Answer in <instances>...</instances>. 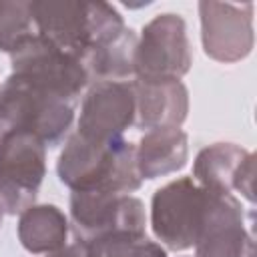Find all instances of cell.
<instances>
[{
  "label": "cell",
  "instance_id": "6da1fadb",
  "mask_svg": "<svg viewBox=\"0 0 257 257\" xmlns=\"http://www.w3.org/2000/svg\"><path fill=\"white\" fill-rule=\"evenodd\" d=\"M30 12L36 34L80 62L126 28L120 12L100 0H30Z\"/></svg>",
  "mask_w": 257,
  "mask_h": 257
},
{
  "label": "cell",
  "instance_id": "7a4b0ae2",
  "mask_svg": "<svg viewBox=\"0 0 257 257\" xmlns=\"http://www.w3.org/2000/svg\"><path fill=\"white\" fill-rule=\"evenodd\" d=\"M56 173L72 193H124L141 187L135 147L124 141L98 143L72 133L58 157Z\"/></svg>",
  "mask_w": 257,
  "mask_h": 257
},
{
  "label": "cell",
  "instance_id": "3957f363",
  "mask_svg": "<svg viewBox=\"0 0 257 257\" xmlns=\"http://www.w3.org/2000/svg\"><path fill=\"white\" fill-rule=\"evenodd\" d=\"M74 120V106L40 86L10 74L0 86V135L22 131L56 147Z\"/></svg>",
  "mask_w": 257,
  "mask_h": 257
},
{
  "label": "cell",
  "instance_id": "277c9868",
  "mask_svg": "<svg viewBox=\"0 0 257 257\" xmlns=\"http://www.w3.org/2000/svg\"><path fill=\"white\" fill-rule=\"evenodd\" d=\"M193 64L185 20L179 14H157L143 26L135 52V76L141 82L181 80Z\"/></svg>",
  "mask_w": 257,
  "mask_h": 257
},
{
  "label": "cell",
  "instance_id": "5b68a950",
  "mask_svg": "<svg viewBox=\"0 0 257 257\" xmlns=\"http://www.w3.org/2000/svg\"><path fill=\"white\" fill-rule=\"evenodd\" d=\"M46 175V145L22 131L0 135V205L8 215L32 207Z\"/></svg>",
  "mask_w": 257,
  "mask_h": 257
},
{
  "label": "cell",
  "instance_id": "8992f818",
  "mask_svg": "<svg viewBox=\"0 0 257 257\" xmlns=\"http://www.w3.org/2000/svg\"><path fill=\"white\" fill-rule=\"evenodd\" d=\"M207 205V191L191 177L157 189L151 199V227L169 251L191 249L197 241Z\"/></svg>",
  "mask_w": 257,
  "mask_h": 257
},
{
  "label": "cell",
  "instance_id": "52a82bcc",
  "mask_svg": "<svg viewBox=\"0 0 257 257\" xmlns=\"http://www.w3.org/2000/svg\"><path fill=\"white\" fill-rule=\"evenodd\" d=\"M145 207L141 199L124 193H72L70 229L78 247L114 235H145Z\"/></svg>",
  "mask_w": 257,
  "mask_h": 257
},
{
  "label": "cell",
  "instance_id": "ba28073f",
  "mask_svg": "<svg viewBox=\"0 0 257 257\" xmlns=\"http://www.w3.org/2000/svg\"><path fill=\"white\" fill-rule=\"evenodd\" d=\"M10 64L12 74L40 86L72 106L90 82L80 60L68 56L38 34L10 54Z\"/></svg>",
  "mask_w": 257,
  "mask_h": 257
},
{
  "label": "cell",
  "instance_id": "9c48e42d",
  "mask_svg": "<svg viewBox=\"0 0 257 257\" xmlns=\"http://www.w3.org/2000/svg\"><path fill=\"white\" fill-rule=\"evenodd\" d=\"M253 2H199L201 42L209 58L225 64L247 58L255 44Z\"/></svg>",
  "mask_w": 257,
  "mask_h": 257
},
{
  "label": "cell",
  "instance_id": "30bf717a",
  "mask_svg": "<svg viewBox=\"0 0 257 257\" xmlns=\"http://www.w3.org/2000/svg\"><path fill=\"white\" fill-rule=\"evenodd\" d=\"M195 257H255V241L245 227L241 201L233 193H209Z\"/></svg>",
  "mask_w": 257,
  "mask_h": 257
},
{
  "label": "cell",
  "instance_id": "8fae6325",
  "mask_svg": "<svg viewBox=\"0 0 257 257\" xmlns=\"http://www.w3.org/2000/svg\"><path fill=\"white\" fill-rule=\"evenodd\" d=\"M135 124V94L131 82H92L84 94L76 133L88 141L110 143Z\"/></svg>",
  "mask_w": 257,
  "mask_h": 257
},
{
  "label": "cell",
  "instance_id": "7c38bea8",
  "mask_svg": "<svg viewBox=\"0 0 257 257\" xmlns=\"http://www.w3.org/2000/svg\"><path fill=\"white\" fill-rule=\"evenodd\" d=\"M193 181L209 193H241L255 203V155L235 143L201 149L193 163Z\"/></svg>",
  "mask_w": 257,
  "mask_h": 257
},
{
  "label": "cell",
  "instance_id": "4fadbf2b",
  "mask_svg": "<svg viewBox=\"0 0 257 257\" xmlns=\"http://www.w3.org/2000/svg\"><path fill=\"white\" fill-rule=\"evenodd\" d=\"M135 94V126L143 131L179 128L187 120L189 90L181 80L131 82Z\"/></svg>",
  "mask_w": 257,
  "mask_h": 257
},
{
  "label": "cell",
  "instance_id": "5bb4252c",
  "mask_svg": "<svg viewBox=\"0 0 257 257\" xmlns=\"http://www.w3.org/2000/svg\"><path fill=\"white\" fill-rule=\"evenodd\" d=\"M189 159V137L181 128L149 131L135 147V167L143 179H157L181 171Z\"/></svg>",
  "mask_w": 257,
  "mask_h": 257
},
{
  "label": "cell",
  "instance_id": "9a60e30c",
  "mask_svg": "<svg viewBox=\"0 0 257 257\" xmlns=\"http://www.w3.org/2000/svg\"><path fill=\"white\" fill-rule=\"evenodd\" d=\"M68 219L56 205H32L20 213L18 241L32 255H48L66 245Z\"/></svg>",
  "mask_w": 257,
  "mask_h": 257
},
{
  "label": "cell",
  "instance_id": "2e32d148",
  "mask_svg": "<svg viewBox=\"0 0 257 257\" xmlns=\"http://www.w3.org/2000/svg\"><path fill=\"white\" fill-rule=\"evenodd\" d=\"M137 34L133 28H124L110 42L94 48L82 60V66L92 82H124L135 76V52Z\"/></svg>",
  "mask_w": 257,
  "mask_h": 257
},
{
  "label": "cell",
  "instance_id": "e0dca14e",
  "mask_svg": "<svg viewBox=\"0 0 257 257\" xmlns=\"http://www.w3.org/2000/svg\"><path fill=\"white\" fill-rule=\"evenodd\" d=\"M32 36H36V26L30 0H0V50L14 54Z\"/></svg>",
  "mask_w": 257,
  "mask_h": 257
},
{
  "label": "cell",
  "instance_id": "ac0fdd59",
  "mask_svg": "<svg viewBox=\"0 0 257 257\" xmlns=\"http://www.w3.org/2000/svg\"><path fill=\"white\" fill-rule=\"evenodd\" d=\"M84 257H167V251L137 233H114L80 247Z\"/></svg>",
  "mask_w": 257,
  "mask_h": 257
},
{
  "label": "cell",
  "instance_id": "d6986e66",
  "mask_svg": "<svg viewBox=\"0 0 257 257\" xmlns=\"http://www.w3.org/2000/svg\"><path fill=\"white\" fill-rule=\"evenodd\" d=\"M46 257H84V255H82L80 247L74 243V245H64L62 249H58L54 253H48Z\"/></svg>",
  "mask_w": 257,
  "mask_h": 257
},
{
  "label": "cell",
  "instance_id": "ffe728a7",
  "mask_svg": "<svg viewBox=\"0 0 257 257\" xmlns=\"http://www.w3.org/2000/svg\"><path fill=\"white\" fill-rule=\"evenodd\" d=\"M2 217H4V209H2V205H0V227H2Z\"/></svg>",
  "mask_w": 257,
  "mask_h": 257
}]
</instances>
